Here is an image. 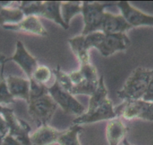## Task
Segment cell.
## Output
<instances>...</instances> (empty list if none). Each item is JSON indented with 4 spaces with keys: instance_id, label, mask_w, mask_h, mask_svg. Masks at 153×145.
<instances>
[{
    "instance_id": "cell-18",
    "label": "cell",
    "mask_w": 153,
    "mask_h": 145,
    "mask_svg": "<svg viewBox=\"0 0 153 145\" xmlns=\"http://www.w3.org/2000/svg\"><path fill=\"white\" fill-rule=\"evenodd\" d=\"M20 2H17L14 5L5 7L0 9V26L17 24L25 17L24 13L19 8Z\"/></svg>"
},
{
    "instance_id": "cell-28",
    "label": "cell",
    "mask_w": 153,
    "mask_h": 145,
    "mask_svg": "<svg viewBox=\"0 0 153 145\" xmlns=\"http://www.w3.org/2000/svg\"><path fill=\"white\" fill-rule=\"evenodd\" d=\"M0 133L4 136L8 134V124L2 114H0Z\"/></svg>"
},
{
    "instance_id": "cell-9",
    "label": "cell",
    "mask_w": 153,
    "mask_h": 145,
    "mask_svg": "<svg viewBox=\"0 0 153 145\" xmlns=\"http://www.w3.org/2000/svg\"><path fill=\"white\" fill-rule=\"evenodd\" d=\"M8 126V134L15 138L23 145H32L30 141L31 127L23 120L17 117L14 110L7 108L2 113Z\"/></svg>"
},
{
    "instance_id": "cell-22",
    "label": "cell",
    "mask_w": 153,
    "mask_h": 145,
    "mask_svg": "<svg viewBox=\"0 0 153 145\" xmlns=\"http://www.w3.org/2000/svg\"><path fill=\"white\" fill-rule=\"evenodd\" d=\"M98 83H99V78H85L81 83L74 86L71 94L73 96L86 95V96H91L96 90Z\"/></svg>"
},
{
    "instance_id": "cell-33",
    "label": "cell",
    "mask_w": 153,
    "mask_h": 145,
    "mask_svg": "<svg viewBox=\"0 0 153 145\" xmlns=\"http://www.w3.org/2000/svg\"><path fill=\"white\" fill-rule=\"evenodd\" d=\"M4 137H5V136L2 135L0 133V145H2V140H3Z\"/></svg>"
},
{
    "instance_id": "cell-12",
    "label": "cell",
    "mask_w": 153,
    "mask_h": 145,
    "mask_svg": "<svg viewBox=\"0 0 153 145\" xmlns=\"http://www.w3.org/2000/svg\"><path fill=\"white\" fill-rule=\"evenodd\" d=\"M3 28L7 30L26 32V33L33 34L40 36L48 35V31L39 20V17L35 16H27L25 17L20 23L17 24L7 25L3 26Z\"/></svg>"
},
{
    "instance_id": "cell-21",
    "label": "cell",
    "mask_w": 153,
    "mask_h": 145,
    "mask_svg": "<svg viewBox=\"0 0 153 145\" xmlns=\"http://www.w3.org/2000/svg\"><path fill=\"white\" fill-rule=\"evenodd\" d=\"M82 2H62L61 15L69 27L71 20L76 15L81 14Z\"/></svg>"
},
{
    "instance_id": "cell-17",
    "label": "cell",
    "mask_w": 153,
    "mask_h": 145,
    "mask_svg": "<svg viewBox=\"0 0 153 145\" xmlns=\"http://www.w3.org/2000/svg\"><path fill=\"white\" fill-rule=\"evenodd\" d=\"M68 41L70 44L72 51L80 63V66L90 63V50L86 46L84 35H77L68 39Z\"/></svg>"
},
{
    "instance_id": "cell-11",
    "label": "cell",
    "mask_w": 153,
    "mask_h": 145,
    "mask_svg": "<svg viewBox=\"0 0 153 145\" xmlns=\"http://www.w3.org/2000/svg\"><path fill=\"white\" fill-rule=\"evenodd\" d=\"M10 60L14 61L21 68L29 80L32 78L34 72L38 66L37 59L26 50L23 43L20 41H17L14 54L7 59V62Z\"/></svg>"
},
{
    "instance_id": "cell-16",
    "label": "cell",
    "mask_w": 153,
    "mask_h": 145,
    "mask_svg": "<svg viewBox=\"0 0 153 145\" xmlns=\"http://www.w3.org/2000/svg\"><path fill=\"white\" fill-rule=\"evenodd\" d=\"M6 81L13 98L23 99L28 103L30 96V81L14 75H8Z\"/></svg>"
},
{
    "instance_id": "cell-7",
    "label": "cell",
    "mask_w": 153,
    "mask_h": 145,
    "mask_svg": "<svg viewBox=\"0 0 153 145\" xmlns=\"http://www.w3.org/2000/svg\"><path fill=\"white\" fill-rule=\"evenodd\" d=\"M48 90L54 102L65 113L79 117L86 112L84 106L74 98V96L62 88L56 81L52 86L48 87Z\"/></svg>"
},
{
    "instance_id": "cell-13",
    "label": "cell",
    "mask_w": 153,
    "mask_h": 145,
    "mask_svg": "<svg viewBox=\"0 0 153 145\" xmlns=\"http://www.w3.org/2000/svg\"><path fill=\"white\" fill-rule=\"evenodd\" d=\"M131 29L132 27L121 14H113L107 11L104 12L101 29V32L103 33H126V32Z\"/></svg>"
},
{
    "instance_id": "cell-14",
    "label": "cell",
    "mask_w": 153,
    "mask_h": 145,
    "mask_svg": "<svg viewBox=\"0 0 153 145\" xmlns=\"http://www.w3.org/2000/svg\"><path fill=\"white\" fill-rule=\"evenodd\" d=\"M62 133V131H59L48 124L38 127L29 138L32 145H53L57 143Z\"/></svg>"
},
{
    "instance_id": "cell-32",
    "label": "cell",
    "mask_w": 153,
    "mask_h": 145,
    "mask_svg": "<svg viewBox=\"0 0 153 145\" xmlns=\"http://www.w3.org/2000/svg\"><path fill=\"white\" fill-rule=\"evenodd\" d=\"M6 108H7V107H4V106H2L0 105V114H2V113H3V112L6 110Z\"/></svg>"
},
{
    "instance_id": "cell-1",
    "label": "cell",
    "mask_w": 153,
    "mask_h": 145,
    "mask_svg": "<svg viewBox=\"0 0 153 145\" xmlns=\"http://www.w3.org/2000/svg\"><path fill=\"white\" fill-rule=\"evenodd\" d=\"M30 81V96L28 102V114L38 126L48 125L58 105L53 99L46 85Z\"/></svg>"
},
{
    "instance_id": "cell-4",
    "label": "cell",
    "mask_w": 153,
    "mask_h": 145,
    "mask_svg": "<svg viewBox=\"0 0 153 145\" xmlns=\"http://www.w3.org/2000/svg\"><path fill=\"white\" fill-rule=\"evenodd\" d=\"M62 2H20L19 8L24 13L25 17L35 16L46 18L65 29H68L61 15Z\"/></svg>"
},
{
    "instance_id": "cell-3",
    "label": "cell",
    "mask_w": 153,
    "mask_h": 145,
    "mask_svg": "<svg viewBox=\"0 0 153 145\" xmlns=\"http://www.w3.org/2000/svg\"><path fill=\"white\" fill-rule=\"evenodd\" d=\"M152 75L153 69L137 68L127 78L123 88L117 92V96L123 101L143 99Z\"/></svg>"
},
{
    "instance_id": "cell-25",
    "label": "cell",
    "mask_w": 153,
    "mask_h": 145,
    "mask_svg": "<svg viewBox=\"0 0 153 145\" xmlns=\"http://www.w3.org/2000/svg\"><path fill=\"white\" fill-rule=\"evenodd\" d=\"M53 73L55 76V81L58 83L59 85L71 94L74 85L71 81L68 73H66L64 71L62 70L59 66H57V67L53 70Z\"/></svg>"
},
{
    "instance_id": "cell-6",
    "label": "cell",
    "mask_w": 153,
    "mask_h": 145,
    "mask_svg": "<svg viewBox=\"0 0 153 145\" xmlns=\"http://www.w3.org/2000/svg\"><path fill=\"white\" fill-rule=\"evenodd\" d=\"M117 117L123 119H141L153 122V102L143 99L123 101L115 108Z\"/></svg>"
},
{
    "instance_id": "cell-15",
    "label": "cell",
    "mask_w": 153,
    "mask_h": 145,
    "mask_svg": "<svg viewBox=\"0 0 153 145\" xmlns=\"http://www.w3.org/2000/svg\"><path fill=\"white\" fill-rule=\"evenodd\" d=\"M129 128L120 117L108 120L106 126V138L109 145H119L126 138Z\"/></svg>"
},
{
    "instance_id": "cell-24",
    "label": "cell",
    "mask_w": 153,
    "mask_h": 145,
    "mask_svg": "<svg viewBox=\"0 0 153 145\" xmlns=\"http://www.w3.org/2000/svg\"><path fill=\"white\" fill-rule=\"evenodd\" d=\"M53 71L49 67L44 65H38L30 80H32L39 84L46 85L47 83L49 82L51 79Z\"/></svg>"
},
{
    "instance_id": "cell-19",
    "label": "cell",
    "mask_w": 153,
    "mask_h": 145,
    "mask_svg": "<svg viewBox=\"0 0 153 145\" xmlns=\"http://www.w3.org/2000/svg\"><path fill=\"white\" fill-rule=\"evenodd\" d=\"M83 131L81 126L71 125L68 129L62 131L57 144L59 145H81L79 135Z\"/></svg>"
},
{
    "instance_id": "cell-31",
    "label": "cell",
    "mask_w": 153,
    "mask_h": 145,
    "mask_svg": "<svg viewBox=\"0 0 153 145\" xmlns=\"http://www.w3.org/2000/svg\"><path fill=\"white\" fill-rule=\"evenodd\" d=\"M123 145H134V144H131L130 142H129L126 138H125L124 140L123 141Z\"/></svg>"
},
{
    "instance_id": "cell-30",
    "label": "cell",
    "mask_w": 153,
    "mask_h": 145,
    "mask_svg": "<svg viewBox=\"0 0 153 145\" xmlns=\"http://www.w3.org/2000/svg\"><path fill=\"white\" fill-rule=\"evenodd\" d=\"M7 62V58L4 54H0V65H2Z\"/></svg>"
},
{
    "instance_id": "cell-8",
    "label": "cell",
    "mask_w": 153,
    "mask_h": 145,
    "mask_svg": "<svg viewBox=\"0 0 153 145\" xmlns=\"http://www.w3.org/2000/svg\"><path fill=\"white\" fill-rule=\"evenodd\" d=\"M117 117L115 112V108L113 107V102L110 99L107 98L102 104L97 108L87 111L79 117H76L72 122V125H86L100 121L110 120Z\"/></svg>"
},
{
    "instance_id": "cell-26",
    "label": "cell",
    "mask_w": 153,
    "mask_h": 145,
    "mask_svg": "<svg viewBox=\"0 0 153 145\" xmlns=\"http://www.w3.org/2000/svg\"><path fill=\"white\" fill-rule=\"evenodd\" d=\"M143 100L146 102H153V75L152 77L149 84L146 93V94L143 96Z\"/></svg>"
},
{
    "instance_id": "cell-2",
    "label": "cell",
    "mask_w": 153,
    "mask_h": 145,
    "mask_svg": "<svg viewBox=\"0 0 153 145\" xmlns=\"http://www.w3.org/2000/svg\"><path fill=\"white\" fill-rule=\"evenodd\" d=\"M84 36L88 48H95L104 57L126 51L131 44L126 33L104 34L95 32Z\"/></svg>"
},
{
    "instance_id": "cell-5",
    "label": "cell",
    "mask_w": 153,
    "mask_h": 145,
    "mask_svg": "<svg viewBox=\"0 0 153 145\" xmlns=\"http://www.w3.org/2000/svg\"><path fill=\"white\" fill-rule=\"evenodd\" d=\"M117 2H82L81 14L83 17L84 28L81 35H86L95 32H101L105 8L113 6Z\"/></svg>"
},
{
    "instance_id": "cell-20",
    "label": "cell",
    "mask_w": 153,
    "mask_h": 145,
    "mask_svg": "<svg viewBox=\"0 0 153 145\" xmlns=\"http://www.w3.org/2000/svg\"><path fill=\"white\" fill-rule=\"evenodd\" d=\"M108 91L107 90L105 84H104V76L101 75L99 78V83L95 93L90 96L89 102V107L86 111H91L94 109L97 108L101 105L108 97H107Z\"/></svg>"
},
{
    "instance_id": "cell-29",
    "label": "cell",
    "mask_w": 153,
    "mask_h": 145,
    "mask_svg": "<svg viewBox=\"0 0 153 145\" xmlns=\"http://www.w3.org/2000/svg\"><path fill=\"white\" fill-rule=\"evenodd\" d=\"M16 4L14 2H0V9L5 7H10L13 6Z\"/></svg>"
},
{
    "instance_id": "cell-27",
    "label": "cell",
    "mask_w": 153,
    "mask_h": 145,
    "mask_svg": "<svg viewBox=\"0 0 153 145\" xmlns=\"http://www.w3.org/2000/svg\"><path fill=\"white\" fill-rule=\"evenodd\" d=\"M2 145H23L20 141L17 140L14 137L11 135L7 134L2 140Z\"/></svg>"
},
{
    "instance_id": "cell-10",
    "label": "cell",
    "mask_w": 153,
    "mask_h": 145,
    "mask_svg": "<svg viewBox=\"0 0 153 145\" xmlns=\"http://www.w3.org/2000/svg\"><path fill=\"white\" fill-rule=\"evenodd\" d=\"M116 5L120 9L121 15L132 28L153 26V15L143 12L127 1H120L117 2Z\"/></svg>"
},
{
    "instance_id": "cell-23",
    "label": "cell",
    "mask_w": 153,
    "mask_h": 145,
    "mask_svg": "<svg viewBox=\"0 0 153 145\" xmlns=\"http://www.w3.org/2000/svg\"><path fill=\"white\" fill-rule=\"evenodd\" d=\"M4 66L5 63L2 65V69L0 72V105L5 107V105L12 104L15 101L8 89L6 78L4 75Z\"/></svg>"
}]
</instances>
